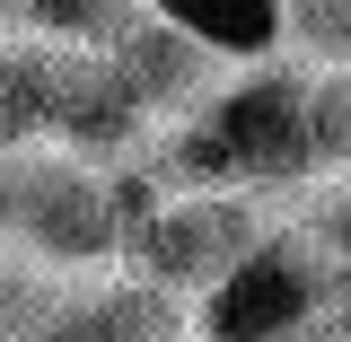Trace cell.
Returning <instances> with one entry per match:
<instances>
[{
    "instance_id": "obj_1",
    "label": "cell",
    "mask_w": 351,
    "mask_h": 342,
    "mask_svg": "<svg viewBox=\"0 0 351 342\" xmlns=\"http://www.w3.org/2000/svg\"><path fill=\"white\" fill-rule=\"evenodd\" d=\"M0 246H18L44 272H97L123 255V219L106 158H80L62 141L0 149Z\"/></svg>"
},
{
    "instance_id": "obj_2",
    "label": "cell",
    "mask_w": 351,
    "mask_h": 342,
    "mask_svg": "<svg viewBox=\"0 0 351 342\" xmlns=\"http://www.w3.org/2000/svg\"><path fill=\"white\" fill-rule=\"evenodd\" d=\"M219 158L237 175V193H281L316 175V141H307V62H237V80L202 97Z\"/></svg>"
},
{
    "instance_id": "obj_3",
    "label": "cell",
    "mask_w": 351,
    "mask_h": 342,
    "mask_svg": "<svg viewBox=\"0 0 351 342\" xmlns=\"http://www.w3.org/2000/svg\"><path fill=\"white\" fill-rule=\"evenodd\" d=\"M325 316V255L299 228H263L246 255L193 290V342H281Z\"/></svg>"
},
{
    "instance_id": "obj_4",
    "label": "cell",
    "mask_w": 351,
    "mask_h": 342,
    "mask_svg": "<svg viewBox=\"0 0 351 342\" xmlns=\"http://www.w3.org/2000/svg\"><path fill=\"white\" fill-rule=\"evenodd\" d=\"M255 237H263V219H255L246 193H167V202L123 237L114 263L141 272V281H158V290H176V299H193V290H202L211 272H228Z\"/></svg>"
},
{
    "instance_id": "obj_5",
    "label": "cell",
    "mask_w": 351,
    "mask_h": 342,
    "mask_svg": "<svg viewBox=\"0 0 351 342\" xmlns=\"http://www.w3.org/2000/svg\"><path fill=\"white\" fill-rule=\"evenodd\" d=\"M106 62H114V80H123V97L141 106V123H167V114H193L202 97H211V71L219 53L211 44H193L184 27H167L149 0L123 18V36L106 44Z\"/></svg>"
},
{
    "instance_id": "obj_6",
    "label": "cell",
    "mask_w": 351,
    "mask_h": 342,
    "mask_svg": "<svg viewBox=\"0 0 351 342\" xmlns=\"http://www.w3.org/2000/svg\"><path fill=\"white\" fill-rule=\"evenodd\" d=\"M141 132L149 123H141V106L123 97L114 62L88 53V44H62V62H53V141L80 149V158H123Z\"/></svg>"
},
{
    "instance_id": "obj_7",
    "label": "cell",
    "mask_w": 351,
    "mask_h": 342,
    "mask_svg": "<svg viewBox=\"0 0 351 342\" xmlns=\"http://www.w3.org/2000/svg\"><path fill=\"white\" fill-rule=\"evenodd\" d=\"M167 27H184L193 44H211L219 62H263L281 53V0H149Z\"/></svg>"
},
{
    "instance_id": "obj_8",
    "label": "cell",
    "mask_w": 351,
    "mask_h": 342,
    "mask_svg": "<svg viewBox=\"0 0 351 342\" xmlns=\"http://www.w3.org/2000/svg\"><path fill=\"white\" fill-rule=\"evenodd\" d=\"M53 62H62V44L0 36V149L53 141Z\"/></svg>"
},
{
    "instance_id": "obj_9",
    "label": "cell",
    "mask_w": 351,
    "mask_h": 342,
    "mask_svg": "<svg viewBox=\"0 0 351 342\" xmlns=\"http://www.w3.org/2000/svg\"><path fill=\"white\" fill-rule=\"evenodd\" d=\"M132 9L141 0H0V27L9 36H36V44H88V53H106L123 36Z\"/></svg>"
},
{
    "instance_id": "obj_10",
    "label": "cell",
    "mask_w": 351,
    "mask_h": 342,
    "mask_svg": "<svg viewBox=\"0 0 351 342\" xmlns=\"http://www.w3.org/2000/svg\"><path fill=\"white\" fill-rule=\"evenodd\" d=\"M88 307H97V325L114 342H193V307L176 299V290H158V281H141V272L106 281Z\"/></svg>"
},
{
    "instance_id": "obj_11",
    "label": "cell",
    "mask_w": 351,
    "mask_h": 342,
    "mask_svg": "<svg viewBox=\"0 0 351 342\" xmlns=\"http://www.w3.org/2000/svg\"><path fill=\"white\" fill-rule=\"evenodd\" d=\"M281 44L299 53L307 71L351 62V0H281Z\"/></svg>"
},
{
    "instance_id": "obj_12",
    "label": "cell",
    "mask_w": 351,
    "mask_h": 342,
    "mask_svg": "<svg viewBox=\"0 0 351 342\" xmlns=\"http://www.w3.org/2000/svg\"><path fill=\"white\" fill-rule=\"evenodd\" d=\"M307 141H316V167H351V62L307 71Z\"/></svg>"
},
{
    "instance_id": "obj_13",
    "label": "cell",
    "mask_w": 351,
    "mask_h": 342,
    "mask_svg": "<svg viewBox=\"0 0 351 342\" xmlns=\"http://www.w3.org/2000/svg\"><path fill=\"white\" fill-rule=\"evenodd\" d=\"M307 246L325 255V272H351V167H334V184L307 202Z\"/></svg>"
},
{
    "instance_id": "obj_14",
    "label": "cell",
    "mask_w": 351,
    "mask_h": 342,
    "mask_svg": "<svg viewBox=\"0 0 351 342\" xmlns=\"http://www.w3.org/2000/svg\"><path fill=\"white\" fill-rule=\"evenodd\" d=\"M44 307H53V290L27 272V255H9V246H0V342H18Z\"/></svg>"
},
{
    "instance_id": "obj_15",
    "label": "cell",
    "mask_w": 351,
    "mask_h": 342,
    "mask_svg": "<svg viewBox=\"0 0 351 342\" xmlns=\"http://www.w3.org/2000/svg\"><path fill=\"white\" fill-rule=\"evenodd\" d=\"M18 342H114V334L97 325V307H88V299H53V307H44V316H36Z\"/></svg>"
}]
</instances>
